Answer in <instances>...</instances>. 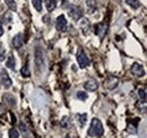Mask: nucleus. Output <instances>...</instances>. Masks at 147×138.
I'll use <instances>...</instances> for the list:
<instances>
[{
  "label": "nucleus",
  "instance_id": "21",
  "mask_svg": "<svg viewBox=\"0 0 147 138\" xmlns=\"http://www.w3.org/2000/svg\"><path fill=\"white\" fill-rule=\"evenodd\" d=\"M32 2L37 12H42V0H32Z\"/></svg>",
  "mask_w": 147,
  "mask_h": 138
},
{
  "label": "nucleus",
  "instance_id": "23",
  "mask_svg": "<svg viewBox=\"0 0 147 138\" xmlns=\"http://www.w3.org/2000/svg\"><path fill=\"white\" fill-rule=\"evenodd\" d=\"M77 99H79V100H82V101H85V100H87V93H85V92H77Z\"/></svg>",
  "mask_w": 147,
  "mask_h": 138
},
{
  "label": "nucleus",
  "instance_id": "20",
  "mask_svg": "<svg viewBox=\"0 0 147 138\" xmlns=\"http://www.w3.org/2000/svg\"><path fill=\"white\" fill-rule=\"evenodd\" d=\"M138 96H139V99L143 101V103L146 102V91H145L144 88H139V89H138Z\"/></svg>",
  "mask_w": 147,
  "mask_h": 138
},
{
  "label": "nucleus",
  "instance_id": "5",
  "mask_svg": "<svg viewBox=\"0 0 147 138\" xmlns=\"http://www.w3.org/2000/svg\"><path fill=\"white\" fill-rule=\"evenodd\" d=\"M119 84V78L115 76H109L105 80H104V87L108 89H114Z\"/></svg>",
  "mask_w": 147,
  "mask_h": 138
},
{
  "label": "nucleus",
  "instance_id": "15",
  "mask_svg": "<svg viewBox=\"0 0 147 138\" xmlns=\"http://www.w3.org/2000/svg\"><path fill=\"white\" fill-rule=\"evenodd\" d=\"M45 6L49 12H52L57 7V2H55V0H45Z\"/></svg>",
  "mask_w": 147,
  "mask_h": 138
},
{
  "label": "nucleus",
  "instance_id": "3",
  "mask_svg": "<svg viewBox=\"0 0 147 138\" xmlns=\"http://www.w3.org/2000/svg\"><path fill=\"white\" fill-rule=\"evenodd\" d=\"M68 14H69V16L73 18L74 20H78V19H80V18L83 17V12L77 6H70L68 8Z\"/></svg>",
  "mask_w": 147,
  "mask_h": 138
},
{
  "label": "nucleus",
  "instance_id": "13",
  "mask_svg": "<svg viewBox=\"0 0 147 138\" xmlns=\"http://www.w3.org/2000/svg\"><path fill=\"white\" fill-rule=\"evenodd\" d=\"M6 66L9 69H11V70H15V68H16V60H15V58H14L13 54H10L8 57V59L6 61Z\"/></svg>",
  "mask_w": 147,
  "mask_h": 138
},
{
  "label": "nucleus",
  "instance_id": "9",
  "mask_svg": "<svg viewBox=\"0 0 147 138\" xmlns=\"http://www.w3.org/2000/svg\"><path fill=\"white\" fill-rule=\"evenodd\" d=\"M34 55H35V65H36L37 67H41V66H43V64H44V57H43V51L37 47L36 49H35V53H34Z\"/></svg>",
  "mask_w": 147,
  "mask_h": 138
},
{
  "label": "nucleus",
  "instance_id": "18",
  "mask_svg": "<svg viewBox=\"0 0 147 138\" xmlns=\"http://www.w3.org/2000/svg\"><path fill=\"white\" fill-rule=\"evenodd\" d=\"M5 2H6V5L8 6V8L10 10H13V12H16L17 10V5H16L15 0H5Z\"/></svg>",
  "mask_w": 147,
  "mask_h": 138
},
{
  "label": "nucleus",
  "instance_id": "1",
  "mask_svg": "<svg viewBox=\"0 0 147 138\" xmlns=\"http://www.w3.org/2000/svg\"><path fill=\"white\" fill-rule=\"evenodd\" d=\"M104 133V129H103V126H102V122L94 118L91 123V127L88 129V136H92V137H101Z\"/></svg>",
  "mask_w": 147,
  "mask_h": 138
},
{
  "label": "nucleus",
  "instance_id": "28",
  "mask_svg": "<svg viewBox=\"0 0 147 138\" xmlns=\"http://www.w3.org/2000/svg\"><path fill=\"white\" fill-rule=\"evenodd\" d=\"M65 138H70V137H68V136H67V137H65Z\"/></svg>",
  "mask_w": 147,
  "mask_h": 138
},
{
  "label": "nucleus",
  "instance_id": "6",
  "mask_svg": "<svg viewBox=\"0 0 147 138\" xmlns=\"http://www.w3.org/2000/svg\"><path fill=\"white\" fill-rule=\"evenodd\" d=\"M55 27L58 31L60 32H65L67 30V20L66 17L63 15H60L59 17L57 18V22H55Z\"/></svg>",
  "mask_w": 147,
  "mask_h": 138
},
{
  "label": "nucleus",
  "instance_id": "19",
  "mask_svg": "<svg viewBox=\"0 0 147 138\" xmlns=\"http://www.w3.org/2000/svg\"><path fill=\"white\" fill-rule=\"evenodd\" d=\"M126 2L128 3L132 9H138L140 7V2L138 0H126Z\"/></svg>",
  "mask_w": 147,
  "mask_h": 138
},
{
  "label": "nucleus",
  "instance_id": "16",
  "mask_svg": "<svg viewBox=\"0 0 147 138\" xmlns=\"http://www.w3.org/2000/svg\"><path fill=\"white\" fill-rule=\"evenodd\" d=\"M86 6H87L90 13H94V10L96 9V1L95 0H86Z\"/></svg>",
  "mask_w": 147,
  "mask_h": 138
},
{
  "label": "nucleus",
  "instance_id": "12",
  "mask_svg": "<svg viewBox=\"0 0 147 138\" xmlns=\"http://www.w3.org/2000/svg\"><path fill=\"white\" fill-rule=\"evenodd\" d=\"M3 101L6 102L7 105H9L10 108L16 106V100H15V97H14L11 94H6V95H3Z\"/></svg>",
  "mask_w": 147,
  "mask_h": 138
},
{
  "label": "nucleus",
  "instance_id": "10",
  "mask_svg": "<svg viewBox=\"0 0 147 138\" xmlns=\"http://www.w3.org/2000/svg\"><path fill=\"white\" fill-rule=\"evenodd\" d=\"M24 44V40H23V35L22 34H17L14 36L13 39V47L15 49H20Z\"/></svg>",
  "mask_w": 147,
  "mask_h": 138
},
{
  "label": "nucleus",
  "instance_id": "4",
  "mask_svg": "<svg viewBox=\"0 0 147 138\" xmlns=\"http://www.w3.org/2000/svg\"><path fill=\"white\" fill-rule=\"evenodd\" d=\"M94 32L100 39H103L107 34V32H108V25L105 23H98V24L95 25V31Z\"/></svg>",
  "mask_w": 147,
  "mask_h": 138
},
{
  "label": "nucleus",
  "instance_id": "14",
  "mask_svg": "<svg viewBox=\"0 0 147 138\" xmlns=\"http://www.w3.org/2000/svg\"><path fill=\"white\" fill-rule=\"evenodd\" d=\"M90 27H91V25H90V22L88 20H84L82 23V25H80V28L83 30V33L85 35H87L90 33Z\"/></svg>",
  "mask_w": 147,
  "mask_h": 138
},
{
  "label": "nucleus",
  "instance_id": "24",
  "mask_svg": "<svg viewBox=\"0 0 147 138\" xmlns=\"http://www.w3.org/2000/svg\"><path fill=\"white\" fill-rule=\"evenodd\" d=\"M9 138H19V133L16 129H10L9 130Z\"/></svg>",
  "mask_w": 147,
  "mask_h": 138
},
{
  "label": "nucleus",
  "instance_id": "25",
  "mask_svg": "<svg viewBox=\"0 0 147 138\" xmlns=\"http://www.w3.org/2000/svg\"><path fill=\"white\" fill-rule=\"evenodd\" d=\"M5 57H6V50L2 45V43H0V61H3Z\"/></svg>",
  "mask_w": 147,
  "mask_h": 138
},
{
  "label": "nucleus",
  "instance_id": "8",
  "mask_svg": "<svg viewBox=\"0 0 147 138\" xmlns=\"http://www.w3.org/2000/svg\"><path fill=\"white\" fill-rule=\"evenodd\" d=\"M0 82L2 84V86L6 87V88H9L11 86V79L9 77V75L6 72V70H2L1 71V75H0Z\"/></svg>",
  "mask_w": 147,
  "mask_h": 138
},
{
  "label": "nucleus",
  "instance_id": "2",
  "mask_svg": "<svg viewBox=\"0 0 147 138\" xmlns=\"http://www.w3.org/2000/svg\"><path fill=\"white\" fill-rule=\"evenodd\" d=\"M76 59H77V62L80 68H86L90 66V60L83 49H78L77 54H76Z\"/></svg>",
  "mask_w": 147,
  "mask_h": 138
},
{
  "label": "nucleus",
  "instance_id": "26",
  "mask_svg": "<svg viewBox=\"0 0 147 138\" xmlns=\"http://www.w3.org/2000/svg\"><path fill=\"white\" fill-rule=\"evenodd\" d=\"M5 113H6V110H5L3 105H2V104H0V117H3V116H5Z\"/></svg>",
  "mask_w": 147,
  "mask_h": 138
},
{
  "label": "nucleus",
  "instance_id": "22",
  "mask_svg": "<svg viewBox=\"0 0 147 138\" xmlns=\"http://www.w3.org/2000/svg\"><path fill=\"white\" fill-rule=\"evenodd\" d=\"M20 72H22V75H23V77H30V75H31V72H30V70H28V66H27V65H25V66L22 68Z\"/></svg>",
  "mask_w": 147,
  "mask_h": 138
},
{
  "label": "nucleus",
  "instance_id": "7",
  "mask_svg": "<svg viewBox=\"0 0 147 138\" xmlns=\"http://www.w3.org/2000/svg\"><path fill=\"white\" fill-rule=\"evenodd\" d=\"M131 74H132L134 76H136V77H143V76L145 75V70H144L142 65H139V64H134V65L131 66Z\"/></svg>",
  "mask_w": 147,
  "mask_h": 138
},
{
  "label": "nucleus",
  "instance_id": "11",
  "mask_svg": "<svg viewBox=\"0 0 147 138\" xmlns=\"http://www.w3.org/2000/svg\"><path fill=\"white\" fill-rule=\"evenodd\" d=\"M84 87H85L87 91H90V92H94V91H96V89L98 88V84H97V82H96V80H94V79H90V80L85 82Z\"/></svg>",
  "mask_w": 147,
  "mask_h": 138
},
{
  "label": "nucleus",
  "instance_id": "27",
  "mask_svg": "<svg viewBox=\"0 0 147 138\" xmlns=\"http://www.w3.org/2000/svg\"><path fill=\"white\" fill-rule=\"evenodd\" d=\"M3 34V27H2V23L0 22V36Z\"/></svg>",
  "mask_w": 147,
  "mask_h": 138
},
{
  "label": "nucleus",
  "instance_id": "17",
  "mask_svg": "<svg viewBox=\"0 0 147 138\" xmlns=\"http://www.w3.org/2000/svg\"><path fill=\"white\" fill-rule=\"evenodd\" d=\"M76 117L78 119V122H79L80 127H84V124L86 123V120H87V114L86 113H83V114H77Z\"/></svg>",
  "mask_w": 147,
  "mask_h": 138
}]
</instances>
